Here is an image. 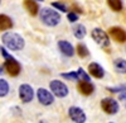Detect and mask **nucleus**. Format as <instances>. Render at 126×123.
<instances>
[{
    "instance_id": "nucleus-1",
    "label": "nucleus",
    "mask_w": 126,
    "mask_h": 123,
    "mask_svg": "<svg viewBox=\"0 0 126 123\" xmlns=\"http://www.w3.org/2000/svg\"><path fill=\"white\" fill-rule=\"evenodd\" d=\"M1 41L5 45L6 48H9L10 51H20L24 48V38L18 34V33H14V32H6L3 34L1 37Z\"/></svg>"
},
{
    "instance_id": "nucleus-2",
    "label": "nucleus",
    "mask_w": 126,
    "mask_h": 123,
    "mask_svg": "<svg viewBox=\"0 0 126 123\" xmlns=\"http://www.w3.org/2000/svg\"><path fill=\"white\" fill-rule=\"evenodd\" d=\"M40 20L48 27H56L61 22V15L57 10L52 8H43L39 10Z\"/></svg>"
},
{
    "instance_id": "nucleus-3",
    "label": "nucleus",
    "mask_w": 126,
    "mask_h": 123,
    "mask_svg": "<svg viewBox=\"0 0 126 123\" xmlns=\"http://www.w3.org/2000/svg\"><path fill=\"white\" fill-rule=\"evenodd\" d=\"M92 38L97 45H100L101 47H109L110 46V37L109 34L105 32L101 28H94L92 30Z\"/></svg>"
},
{
    "instance_id": "nucleus-4",
    "label": "nucleus",
    "mask_w": 126,
    "mask_h": 123,
    "mask_svg": "<svg viewBox=\"0 0 126 123\" xmlns=\"http://www.w3.org/2000/svg\"><path fill=\"white\" fill-rule=\"evenodd\" d=\"M4 69L8 71V74L10 76H18L22 71V67H20V64L13 57L9 56L5 58V64H4Z\"/></svg>"
},
{
    "instance_id": "nucleus-5",
    "label": "nucleus",
    "mask_w": 126,
    "mask_h": 123,
    "mask_svg": "<svg viewBox=\"0 0 126 123\" xmlns=\"http://www.w3.org/2000/svg\"><path fill=\"white\" fill-rule=\"evenodd\" d=\"M49 88L50 90L53 91V94L58 98H64L68 95V88L64 83H62V81L59 80H53V81H50V84H49Z\"/></svg>"
},
{
    "instance_id": "nucleus-6",
    "label": "nucleus",
    "mask_w": 126,
    "mask_h": 123,
    "mask_svg": "<svg viewBox=\"0 0 126 123\" xmlns=\"http://www.w3.org/2000/svg\"><path fill=\"white\" fill-rule=\"evenodd\" d=\"M101 108L103 109V112H106L107 114H116L120 107L119 103L112 98H105L101 100Z\"/></svg>"
},
{
    "instance_id": "nucleus-7",
    "label": "nucleus",
    "mask_w": 126,
    "mask_h": 123,
    "mask_svg": "<svg viewBox=\"0 0 126 123\" xmlns=\"http://www.w3.org/2000/svg\"><path fill=\"white\" fill-rule=\"evenodd\" d=\"M19 98L22 99L23 103H29L34 98V91L33 88L28 84H22L19 86Z\"/></svg>"
},
{
    "instance_id": "nucleus-8",
    "label": "nucleus",
    "mask_w": 126,
    "mask_h": 123,
    "mask_svg": "<svg viewBox=\"0 0 126 123\" xmlns=\"http://www.w3.org/2000/svg\"><path fill=\"white\" fill-rule=\"evenodd\" d=\"M68 116L73 122H76V123H85L86 122L85 112L78 107H71L68 109Z\"/></svg>"
},
{
    "instance_id": "nucleus-9",
    "label": "nucleus",
    "mask_w": 126,
    "mask_h": 123,
    "mask_svg": "<svg viewBox=\"0 0 126 123\" xmlns=\"http://www.w3.org/2000/svg\"><path fill=\"white\" fill-rule=\"evenodd\" d=\"M37 95H38L39 101H40V103L43 104V105H50V104L54 101L53 94H52L50 91H48L47 89H43V88L38 89V93H37Z\"/></svg>"
},
{
    "instance_id": "nucleus-10",
    "label": "nucleus",
    "mask_w": 126,
    "mask_h": 123,
    "mask_svg": "<svg viewBox=\"0 0 126 123\" xmlns=\"http://www.w3.org/2000/svg\"><path fill=\"white\" fill-rule=\"evenodd\" d=\"M109 33L115 41H116V42H119V43L126 42V32L122 28H120V27H111L109 29Z\"/></svg>"
},
{
    "instance_id": "nucleus-11",
    "label": "nucleus",
    "mask_w": 126,
    "mask_h": 123,
    "mask_svg": "<svg viewBox=\"0 0 126 123\" xmlns=\"http://www.w3.org/2000/svg\"><path fill=\"white\" fill-rule=\"evenodd\" d=\"M58 47L61 49V52L67 56V57H72L73 55H75V48H73V46L68 42V41H59L58 42Z\"/></svg>"
},
{
    "instance_id": "nucleus-12",
    "label": "nucleus",
    "mask_w": 126,
    "mask_h": 123,
    "mask_svg": "<svg viewBox=\"0 0 126 123\" xmlns=\"http://www.w3.org/2000/svg\"><path fill=\"white\" fill-rule=\"evenodd\" d=\"M88 71H90V74L96 79H102L103 75H105V70L96 62H92V64L88 65Z\"/></svg>"
},
{
    "instance_id": "nucleus-13",
    "label": "nucleus",
    "mask_w": 126,
    "mask_h": 123,
    "mask_svg": "<svg viewBox=\"0 0 126 123\" xmlns=\"http://www.w3.org/2000/svg\"><path fill=\"white\" fill-rule=\"evenodd\" d=\"M78 90H79V93L81 94H83V95H91L92 93H93V90H94V88H93V85L90 83V81H79L78 83Z\"/></svg>"
},
{
    "instance_id": "nucleus-14",
    "label": "nucleus",
    "mask_w": 126,
    "mask_h": 123,
    "mask_svg": "<svg viewBox=\"0 0 126 123\" xmlns=\"http://www.w3.org/2000/svg\"><path fill=\"white\" fill-rule=\"evenodd\" d=\"M24 6L28 10V13L30 15H33V17L39 13V6H38V4L34 1V0H25V1H24Z\"/></svg>"
},
{
    "instance_id": "nucleus-15",
    "label": "nucleus",
    "mask_w": 126,
    "mask_h": 123,
    "mask_svg": "<svg viewBox=\"0 0 126 123\" xmlns=\"http://www.w3.org/2000/svg\"><path fill=\"white\" fill-rule=\"evenodd\" d=\"M13 28V20L5 14H0V30H8Z\"/></svg>"
},
{
    "instance_id": "nucleus-16",
    "label": "nucleus",
    "mask_w": 126,
    "mask_h": 123,
    "mask_svg": "<svg viewBox=\"0 0 126 123\" xmlns=\"http://www.w3.org/2000/svg\"><path fill=\"white\" fill-rule=\"evenodd\" d=\"M113 67L119 74H126V61L124 58H116L113 61Z\"/></svg>"
},
{
    "instance_id": "nucleus-17",
    "label": "nucleus",
    "mask_w": 126,
    "mask_h": 123,
    "mask_svg": "<svg viewBox=\"0 0 126 123\" xmlns=\"http://www.w3.org/2000/svg\"><path fill=\"white\" fill-rule=\"evenodd\" d=\"M86 28H85V25L83 24H77V25H75L73 27V34H75V37L76 38H78V39H82L83 37L86 36Z\"/></svg>"
},
{
    "instance_id": "nucleus-18",
    "label": "nucleus",
    "mask_w": 126,
    "mask_h": 123,
    "mask_svg": "<svg viewBox=\"0 0 126 123\" xmlns=\"http://www.w3.org/2000/svg\"><path fill=\"white\" fill-rule=\"evenodd\" d=\"M107 4L113 12H121L122 10V1L121 0H107Z\"/></svg>"
},
{
    "instance_id": "nucleus-19",
    "label": "nucleus",
    "mask_w": 126,
    "mask_h": 123,
    "mask_svg": "<svg viewBox=\"0 0 126 123\" xmlns=\"http://www.w3.org/2000/svg\"><path fill=\"white\" fill-rule=\"evenodd\" d=\"M9 93V84L4 79H0V97H6Z\"/></svg>"
},
{
    "instance_id": "nucleus-20",
    "label": "nucleus",
    "mask_w": 126,
    "mask_h": 123,
    "mask_svg": "<svg viewBox=\"0 0 126 123\" xmlns=\"http://www.w3.org/2000/svg\"><path fill=\"white\" fill-rule=\"evenodd\" d=\"M77 53H78V56L82 57V58H85V57H87V56L90 55L88 48H87L85 45H82V43H79V45L77 46Z\"/></svg>"
},
{
    "instance_id": "nucleus-21",
    "label": "nucleus",
    "mask_w": 126,
    "mask_h": 123,
    "mask_svg": "<svg viewBox=\"0 0 126 123\" xmlns=\"http://www.w3.org/2000/svg\"><path fill=\"white\" fill-rule=\"evenodd\" d=\"M62 76L64 79H69V80H79V76H78V73L75 71V73H69V74H62Z\"/></svg>"
},
{
    "instance_id": "nucleus-22",
    "label": "nucleus",
    "mask_w": 126,
    "mask_h": 123,
    "mask_svg": "<svg viewBox=\"0 0 126 123\" xmlns=\"http://www.w3.org/2000/svg\"><path fill=\"white\" fill-rule=\"evenodd\" d=\"M52 6L56 8V9H58V10H61V12H67V6L63 4V3H61V1H54V3H52Z\"/></svg>"
},
{
    "instance_id": "nucleus-23",
    "label": "nucleus",
    "mask_w": 126,
    "mask_h": 123,
    "mask_svg": "<svg viewBox=\"0 0 126 123\" xmlns=\"http://www.w3.org/2000/svg\"><path fill=\"white\" fill-rule=\"evenodd\" d=\"M77 73H78V76H79V79L81 80H86V81H90V76L85 73V70H83L82 67H79L78 69V71H77Z\"/></svg>"
},
{
    "instance_id": "nucleus-24",
    "label": "nucleus",
    "mask_w": 126,
    "mask_h": 123,
    "mask_svg": "<svg viewBox=\"0 0 126 123\" xmlns=\"http://www.w3.org/2000/svg\"><path fill=\"white\" fill-rule=\"evenodd\" d=\"M67 18H68V20L69 22H77L78 20V15L75 13V12H71V13H68V15H67Z\"/></svg>"
},
{
    "instance_id": "nucleus-25",
    "label": "nucleus",
    "mask_w": 126,
    "mask_h": 123,
    "mask_svg": "<svg viewBox=\"0 0 126 123\" xmlns=\"http://www.w3.org/2000/svg\"><path fill=\"white\" fill-rule=\"evenodd\" d=\"M119 98H120V100H122V103H124L125 107H126V89H121V90H120Z\"/></svg>"
},
{
    "instance_id": "nucleus-26",
    "label": "nucleus",
    "mask_w": 126,
    "mask_h": 123,
    "mask_svg": "<svg viewBox=\"0 0 126 123\" xmlns=\"http://www.w3.org/2000/svg\"><path fill=\"white\" fill-rule=\"evenodd\" d=\"M38 1H43V0H38Z\"/></svg>"
},
{
    "instance_id": "nucleus-27",
    "label": "nucleus",
    "mask_w": 126,
    "mask_h": 123,
    "mask_svg": "<svg viewBox=\"0 0 126 123\" xmlns=\"http://www.w3.org/2000/svg\"><path fill=\"white\" fill-rule=\"evenodd\" d=\"M0 3H1V0H0Z\"/></svg>"
}]
</instances>
